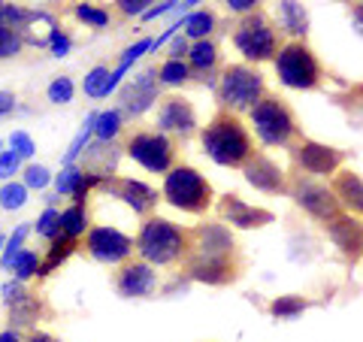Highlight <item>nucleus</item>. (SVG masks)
I'll return each instance as SVG.
<instances>
[{
	"label": "nucleus",
	"instance_id": "f257e3e1",
	"mask_svg": "<svg viewBox=\"0 0 363 342\" xmlns=\"http://www.w3.org/2000/svg\"><path fill=\"white\" fill-rule=\"evenodd\" d=\"M203 149L221 167H240L252 155V140L248 131L233 116H218L206 131H203Z\"/></svg>",
	"mask_w": 363,
	"mask_h": 342
},
{
	"label": "nucleus",
	"instance_id": "f03ea898",
	"mask_svg": "<svg viewBox=\"0 0 363 342\" xmlns=\"http://www.w3.org/2000/svg\"><path fill=\"white\" fill-rule=\"evenodd\" d=\"M164 197L185 212H203L212 203V188L197 170L176 167L164 182Z\"/></svg>",
	"mask_w": 363,
	"mask_h": 342
},
{
	"label": "nucleus",
	"instance_id": "7ed1b4c3",
	"mask_svg": "<svg viewBox=\"0 0 363 342\" xmlns=\"http://www.w3.org/2000/svg\"><path fill=\"white\" fill-rule=\"evenodd\" d=\"M185 252V233L164 219H152L140 231V255L152 264H173Z\"/></svg>",
	"mask_w": 363,
	"mask_h": 342
},
{
	"label": "nucleus",
	"instance_id": "20e7f679",
	"mask_svg": "<svg viewBox=\"0 0 363 342\" xmlns=\"http://www.w3.org/2000/svg\"><path fill=\"white\" fill-rule=\"evenodd\" d=\"M276 73L288 88H315L321 79V67L303 43H288L276 58Z\"/></svg>",
	"mask_w": 363,
	"mask_h": 342
},
{
	"label": "nucleus",
	"instance_id": "39448f33",
	"mask_svg": "<svg viewBox=\"0 0 363 342\" xmlns=\"http://www.w3.org/2000/svg\"><path fill=\"white\" fill-rule=\"evenodd\" d=\"M252 121H255L257 136L267 145L288 143L291 133H294V116H291V109L281 104V100H276V97L257 100V104L252 106Z\"/></svg>",
	"mask_w": 363,
	"mask_h": 342
},
{
	"label": "nucleus",
	"instance_id": "423d86ee",
	"mask_svg": "<svg viewBox=\"0 0 363 342\" xmlns=\"http://www.w3.org/2000/svg\"><path fill=\"white\" fill-rule=\"evenodd\" d=\"M264 82H260V73H255L252 67H227L224 79H221V104L230 109H248L257 104Z\"/></svg>",
	"mask_w": 363,
	"mask_h": 342
},
{
	"label": "nucleus",
	"instance_id": "0eeeda50",
	"mask_svg": "<svg viewBox=\"0 0 363 342\" xmlns=\"http://www.w3.org/2000/svg\"><path fill=\"white\" fill-rule=\"evenodd\" d=\"M128 155L133 161H140L145 170H152V173H164V170H169V161H173V143L164 133H136L128 143Z\"/></svg>",
	"mask_w": 363,
	"mask_h": 342
},
{
	"label": "nucleus",
	"instance_id": "6e6552de",
	"mask_svg": "<svg viewBox=\"0 0 363 342\" xmlns=\"http://www.w3.org/2000/svg\"><path fill=\"white\" fill-rule=\"evenodd\" d=\"M236 45H240V52L248 61H264L276 52V33L269 31L264 18H252L236 31Z\"/></svg>",
	"mask_w": 363,
	"mask_h": 342
},
{
	"label": "nucleus",
	"instance_id": "1a4fd4ad",
	"mask_svg": "<svg viewBox=\"0 0 363 342\" xmlns=\"http://www.w3.org/2000/svg\"><path fill=\"white\" fill-rule=\"evenodd\" d=\"M88 252L97 260H106V264H118L133 252V243L124 233H118L116 227H94L88 233Z\"/></svg>",
	"mask_w": 363,
	"mask_h": 342
},
{
	"label": "nucleus",
	"instance_id": "9d476101",
	"mask_svg": "<svg viewBox=\"0 0 363 342\" xmlns=\"http://www.w3.org/2000/svg\"><path fill=\"white\" fill-rule=\"evenodd\" d=\"M297 200H300L303 209H309L315 219H324V221H330L336 215V206H339L330 188L312 185V182H303V185L297 188Z\"/></svg>",
	"mask_w": 363,
	"mask_h": 342
},
{
	"label": "nucleus",
	"instance_id": "9b49d317",
	"mask_svg": "<svg viewBox=\"0 0 363 342\" xmlns=\"http://www.w3.org/2000/svg\"><path fill=\"white\" fill-rule=\"evenodd\" d=\"M157 124L164 131H176V133H191L194 131V109H191L188 100L182 97H169L157 109Z\"/></svg>",
	"mask_w": 363,
	"mask_h": 342
},
{
	"label": "nucleus",
	"instance_id": "f8f14e48",
	"mask_svg": "<svg viewBox=\"0 0 363 342\" xmlns=\"http://www.w3.org/2000/svg\"><path fill=\"white\" fill-rule=\"evenodd\" d=\"M297 161L303 164V170H309V173L327 176L339 167L342 155H339L336 149H327V145H318V143H303L297 149Z\"/></svg>",
	"mask_w": 363,
	"mask_h": 342
},
{
	"label": "nucleus",
	"instance_id": "ddd939ff",
	"mask_svg": "<svg viewBox=\"0 0 363 342\" xmlns=\"http://www.w3.org/2000/svg\"><path fill=\"white\" fill-rule=\"evenodd\" d=\"M221 215L236 227H260V224L272 221L269 212L248 206V203H242L240 197H224L221 200Z\"/></svg>",
	"mask_w": 363,
	"mask_h": 342
},
{
	"label": "nucleus",
	"instance_id": "4468645a",
	"mask_svg": "<svg viewBox=\"0 0 363 342\" xmlns=\"http://www.w3.org/2000/svg\"><path fill=\"white\" fill-rule=\"evenodd\" d=\"M118 291L124 297H145V294L155 291V272L145 264H128L121 270Z\"/></svg>",
	"mask_w": 363,
	"mask_h": 342
},
{
	"label": "nucleus",
	"instance_id": "2eb2a0df",
	"mask_svg": "<svg viewBox=\"0 0 363 342\" xmlns=\"http://www.w3.org/2000/svg\"><path fill=\"white\" fill-rule=\"evenodd\" d=\"M245 179L260 191H281V170L267 161V158H255L245 164Z\"/></svg>",
	"mask_w": 363,
	"mask_h": 342
},
{
	"label": "nucleus",
	"instance_id": "dca6fc26",
	"mask_svg": "<svg viewBox=\"0 0 363 342\" xmlns=\"http://www.w3.org/2000/svg\"><path fill=\"white\" fill-rule=\"evenodd\" d=\"M116 194H118L124 203H130L133 212H149L155 203H157L155 188L143 185V182H133V179H121L118 185H116Z\"/></svg>",
	"mask_w": 363,
	"mask_h": 342
},
{
	"label": "nucleus",
	"instance_id": "f3484780",
	"mask_svg": "<svg viewBox=\"0 0 363 342\" xmlns=\"http://www.w3.org/2000/svg\"><path fill=\"white\" fill-rule=\"evenodd\" d=\"M200 236V258H227L233 248V239L230 233L224 231V227L212 224V227H203V231L197 233Z\"/></svg>",
	"mask_w": 363,
	"mask_h": 342
},
{
	"label": "nucleus",
	"instance_id": "a211bd4d",
	"mask_svg": "<svg viewBox=\"0 0 363 342\" xmlns=\"http://www.w3.org/2000/svg\"><path fill=\"white\" fill-rule=\"evenodd\" d=\"M330 236L339 248L345 252H357L360 248V224L351 221L348 215H333L330 219Z\"/></svg>",
	"mask_w": 363,
	"mask_h": 342
},
{
	"label": "nucleus",
	"instance_id": "6ab92c4d",
	"mask_svg": "<svg viewBox=\"0 0 363 342\" xmlns=\"http://www.w3.org/2000/svg\"><path fill=\"white\" fill-rule=\"evenodd\" d=\"M191 272H194V279L200 282H227L230 279V260L227 258H197L194 264H191Z\"/></svg>",
	"mask_w": 363,
	"mask_h": 342
},
{
	"label": "nucleus",
	"instance_id": "aec40b11",
	"mask_svg": "<svg viewBox=\"0 0 363 342\" xmlns=\"http://www.w3.org/2000/svg\"><path fill=\"white\" fill-rule=\"evenodd\" d=\"M124 104H128L130 112H143V109H149V104H155V79H152V73H143L140 79H136L133 88L124 94Z\"/></svg>",
	"mask_w": 363,
	"mask_h": 342
},
{
	"label": "nucleus",
	"instance_id": "412c9836",
	"mask_svg": "<svg viewBox=\"0 0 363 342\" xmlns=\"http://www.w3.org/2000/svg\"><path fill=\"white\" fill-rule=\"evenodd\" d=\"M336 203H345L351 209H360V200H363V191H360V176L357 173H342L336 179V191H333Z\"/></svg>",
	"mask_w": 363,
	"mask_h": 342
},
{
	"label": "nucleus",
	"instance_id": "4be33fe9",
	"mask_svg": "<svg viewBox=\"0 0 363 342\" xmlns=\"http://www.w3.org/2000/svg\"><path fill=\"white\" fill-rule=\"evenodd\" d=\"M85 227H88V215H85V209H82V203H76L73 209H67V212L61 215V233H64L67 239L82 236Z\"/></svg>",
	"mask_w": 363,
	"mask_h": 342
},
{
	"label": "nucleus",
	"instance_id": "5701e85b",
	"mask_svg": "<svg viewBox=\"0 0 363 342\" xmlns=\"http://www.w3.org/2000/svg\"><path fill=\"white\" fill-rule=\"evenodd\" d=\"M149 49H152V40H140L136 45H130V49L124 52V58H121V64H118V70H116V73H109V91L116 88V85H118V79L130 70V64H133L136 58H140L143 52H149Z\"/></svg>",
	"mask_w": 363,
	"mask_h": 342
},
{
	"label": "nucleus",
	"instance_id": "b1692460",
	"mask_svg": "<svg viewBox=\"0 0 363 342\" xmlns=\"http://www.w3.org/2000/svg\"><path fill=\"white\" fill-rule=\"evenodd\" d=\"M85 94L88 97H106L109 94V70L106 67H94L85 76Z\"/></svg>",
	"mask_w": 363,
	"mask_h": 342
},
{
	"label": "nucleus",
	"instance_id": "393cba45",
	"mask_svg": "<svg viewBox=\"0 0 363 342\" xmlns=\"http://www.w3.org/2000/svg\"><path fill=\"white\" fill-rule=\"evenodd\" d=\"M73 246H76V239H67V236H61V239H58V243H55V246H52V255H49V260H45V264L40 267V276H45V272H52L55 267H58V264H61V260H64L67 255H70V252H73Z\"/></svg>",
	"mask_w": 363,
	"mask_h": 342
},
{
	"label": "nucleus",
	"instance_id": "a878e982",
	"mask_svg": "<svg viewBox=\"0 0 363 342\" xmlns=\"http://www.w3.org/2000/svg\"><path fill=\"white\" fill-rule=\"evenodd\" d=\"M306 309V300L303 297H279L276 303L269 306V312L276 318H297Z\"/></svg>",
	"mask_w": 363,
	"mask_h": 342
},
{
	"label": "nucleus",
	"instance_id": "bb28decb",
	"mask_svg": "<svg viewBox=\"0 0 363 342\" xmlns=\"http://www.w3.org/2000/svg\"><path fill=\"white\" fill-rule=\"evenodd\" d=\"M9 267H13V272L18 279H28V276H33V272H40V258L33 252H18Z\"/></svg>",
	"mask_w": 363,
	"mask_h": 342
},
{
	"label": "nucleus",
	"instance_id": "cd10ccee",
	"mask_svg": "<svg viewBox=\"0 0 363 342\" xmlns=\"http://www.w3.org/2000/svg\"><path fill=\"white\" fill-rule=\"evenodd\" d=\"M118 128H121L118 112H104V116L94 118V133L100 136V140H112V136L118 133Z\"/></svg>",
	"mask_w": 363,
	"mask_h": 342
},
{
	"label": "nucleus",
	"instance_id": "c85d7f7f",
	"mask_svg": "<svg viewBox=\"0 0 363 342\" xmlns=\"http://www.w3.org/2000/svg\"><path fill=\"white\" fill-rule=\"evenodd\" d=\"M281 16H285L291 33H306V13L300 4H281Z\"/></svg>",
	"mask_w": 363,
	"mask_h": 342
},
{
	"label": "nucleus",
	"instance_id": "c756f323",
	"mask_svg": "<svg viewBox=\"0 0 363 342\" xmlns=\"http://www.w3.org/2000/svg\"><path fill=\"white\" fill-rule=\"evenodd\" d=\"M25 200H28L25 185H4V191H0V206L4 209H18L25 206Z\"/></svg>",
	"mask_w": 363,
	"mask_h": 342
},
{
	"label": "nucleus",
	"instance_id": "7c9ffc66",
	"mask_svg": "<svg viewBox=\"0 0 363 342\" xmlns=\"http://www.w3.org/2000/svg\"><path fill=\"white\" fill-rule=\"evenodd\" d=\"M37 233L45 236V239H55L61 233V215L55 212V209H45L40 215V221H37Z\"/></svg>",
	"mask_w": 363,
	"mask_h": 342
},
{
	"label": "nucleus",
	"instance_id": "2f4dec72",
	"mask_svg": "<svg viewBox=\"0 0 363 342\" xmlns=\"http://www.w3.org/2000/svg\"><path fill=\"white\" fill-rule=\"evenodd\" d=\"M191 64H194L197 70H203V67H212L215 64V45L206 43V40H200L194 49H191Z\"/></svg>",
	"mask_w": 363,
	"mask_h": 342
},
{
	"label": "nucleus",
	"instance_id": "473e14b6",
	"mask_svg": "<svg viewBox=\"0 0 363 342\" xmlns=\"http://www.w3.org/2000/svg\"><path fill=\"white\" fill-rule=\"evenodd\" d=\"M161 79L167 85H182L188 79V67L182 64L179 58H173V61H167L164 67H161Z\"/></svg>",
	"mask_w": 363,
	"mask_h": 342
},
{
	"label": "nucleus",
	"instance_id": "72a5a7b5",
	"mask_svg": "<svg viewBox=\"0 0 363 342\" xmlns=\"http://www.w3.org/2000/svg\"><path fill=\"white\" fill-rule=\"evenodd\" d=\"M70 97H73V82L67 76H58L49 85V100L52 104H70Z\"/></svg>",
	"mask_w": 363,
	"mask_h": 342
},
{
	"label": "nucleus",
	"instance_id": "f704fd0d",
	"mask_svg": "<svg viewBox=\"0 0 363 342\" xmlns=\"http://www.w3.org/2000/svg\"><path fill=\"white\" fill-rule=\"evenodd\" d=\"M28 18H30V13H25V9L9 6V4H0V28L16 31V25H21V21H28Z\"/></svg>",
	"mask_w": 363,
	"mask_h": 342
},
{
	"label": "nucleus",
	"instance_id": "c9c22d12",
	"mask_svg": "<svg viewBox=\"0 0 363 342\" xmlns=\"http://www.w3.org/2000/svg\"><path fill=\"white\" fill-rule=\"evenodd\" d=\"M185 31L191 33V37H206V33L212 31V16H209V13H194V16H188Z\"/></svg>",
	"mask_w": 363,
	"mask_h": 342
},
{
	"label": "nucleus",
	"instance_id": "e433bc0d",
	"mask_svg": "<svg viewBox=\"0 0 363 342\" xmlns=\"http://www.w3.org/2000/svg\"><path fill=\"white\" fill-rule=\"evenodd\" d=\"M21 49V37L9 28H0V58H13Z\"/></svg>",
	"mask_w": 363,
	"mask_h": 342
},
{
	"label": "nucleus",
	"instance_id": "4c0bfd02",
	"mask_svg": "<svg viewBox=\"0 0 363 342\" xmlns=\"http://www.w3.org/2000/svg\"><path fill=\"white\" fill-rule=\"evenodd\" d=\"M76 16L82 18V21H88V25H94V28H104V25H109V16L104 13V9H94V6H88V4L76 6Z\"/></svg>",
	"mask_w": 363,
	"mask_h": 342
},
{
	"label": "nucleus",
	"instance_id": "58836bf2",
	"mask_svg": "<svg viewBox=\"0 0 363 342\" xmlns=\"http://www.w3.org/2000/svg\"><path fill=\"white\" fill-rule=\"evenodd\" d=\"M79 179H82V170L67 167L64 173L58 176V191H61V194H73V191L79 188Z\"/></svg>",
	"mask_w": 363,
	"mask_h": 342
},
{
	"label": "nucleus",
	"instance_id": "ea45409f",
	"mask_svg": "<svg viewBox=\"0 0 363 342\" xmlns=\"http://www.w3.org/2000/svg\"><path fill=\"white\" fill-rule=\"evenodd\" d=\"M9 143H13V152L18 155V161H21V158L33 155V143H30L28 133H13V140H9Z\"/></svg>",
	"mask_w": 363,
	"mask_h": 342
},
{
	"label": "nucleus",
	"instance_id": "a19ab883",
	"mask_svg": "<svg viewBox=\"0 0 363 342\" xmlns=\"http://www.w3.org/2000/svg\"><path fill=\"white\" fill-rule=\"evenodd\" d=\"M25 233H28V227H18V231H16V236L9 239V248L4 252V258H0V264H4V267H9V264H13V258L18 255V246H21V239H25Z\"/></svg>",
	"mask_w": 363,
	"mask_h": 342
},
{
	"label": "nucleus",
	"instance_id": "79ce46f5",
	"mask_svg": "<svg viewBox=\"0 0 363 342\" xmlns=\"http://www.w3.org/2000/svg\"><path fill=\"white\" fill-rule=\"evenodd\" d=\"M16 170H18V155L16 152H4V155H0V179L16 176Z\"/></svg>",
	"mask_w": 363,
	"mask_h": 342
},
{
	"label": "nucleus",
	"instance_id": "37998d69",
	"mask_svg": "<svg viewBox=\"0 0 363 342\" xmlns=\"http://www.w3.org/2000/svg\"><path fill=\"white\" fill-rule=\"evenodd\" d=\"M25 182H28L30 188H43L45 182H49V170H45V167H28Z\"/></svg>",
	"mask_w": 363,
	"mask_h": 342
},
{
	"label": "nucleus",
	"instance_id": "c03bdc74",
	"mask_svg": "<svg viewBox=\"0 0 363 342\" xmlns=\"http://www.w3.org/2000/svg\"><path fill=\"white\" fill-rule=\"evenodd\" d=\"M52 49H55V55L61 58V55H67V49H70V40H67L61 31H52Z\"/></svg>",
	"mask_w": 363,
	"mask_h": 342
},
{
	"label": "nucleus",
	"instance_id": "a18cd8bd",
	"mask_svg": "<svg viewBox=\"0 0 363 342\" xmlns=\"http://www.w3.org/2000/svg\"><path fill=\"white\" fill-rule=\"evenodd\" d=\"M121 13H128V16H133V13H143V6H149L145 0H121Z\"/></svg>",
	"mask_w": 363,
	"mask_h": 342
},
{
	"label": "nucleus",
	"instance_id": "49530a36",
	"mask_svg": "<svg viewBox=\"0 0 363 342\" xmlns=\"http://www.w3.org/2000/svg\"><path fill=\"white\" fill-rule=\"evenodd\" d=\"M230 9H236V13H245V9H255L257 4L255 0H230V4H227Z\"/></svg>",
	"mask_w": 363,
	"mask_h": 342
},
{
	"label": "nucleus",
	"instance_id": "de8ad7c7",
	"mask_svg": "<svg viewBox=\"0 0 363 342\" xmlns=\"http://www.w3.org/2000/svg\"><path fill=\"white\" fill-rule=\"evenodd\" d=\"M13 104H16V97H13V94H6V91H0V116L13 109Z\"/></svg>",
	"mask_w": 363,
	"mask_h": 342
},
{
	"label": "nucleus",
	"instance_id": "09e8293b",
	"mask_svg": "<svg viewBox=\"0 0 363 342\" xmlns=\"http://www.w3.org/2000/svg\"><path fill=\"white\" fill-rule=\"evenodd\" d=\"M185 49H188L185 40H176V43H173V55H185Z\"/></svg>",
	"mask_w": 363,
	"mask_h": 342
},
{
	"label": "nucleus",
	"instance_id": "8fccbe9b",
	"mask_svg": "<svg viewBox=\"0 0 363 342\" xmlns=\"http://www.w3.org/2000/svg\"><path fill=\"white\" fill-rule=\"evenodd\" d=\"M0 342H18V333H13V330H6V333H0Z\"/></svg>",
	"mask_w": 363,
	"mask_h": 342
},
{
	"label": "nucleus",
	"instance_id": "3c124183",
	"mask_svg": "<svg viewBox=\"0 0 363 342\" xmlns=\"http://www.w3.org/2000/svg\"><path fill=\"white\" fill-rule=\"evenodd\" d=\"M30 342H55V339H52V336H45V333H33Z\"/></svg>",
	"mask_w": 363,
	"mask_h": 342
},
{
	"label": "nucleus",
	"instance_id": "603ef678",
	"mask_svg": "<svg viewBox=\"0 0 363 342\" xmlns=\"http://www.w3.org/2000/svg\"><path fill=\"white\" fill-rule=\"evenodd\" d=\"M0 239H4V236H0Z\"/></svg>",
	"mask_w": 363,
	"mask_h": 342
}]
</instances>
